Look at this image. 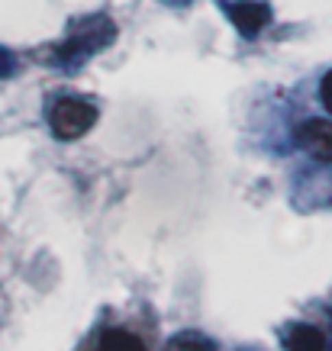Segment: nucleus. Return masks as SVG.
Returning a JSON list of instances; mask_svg holds the SVG:
<instances>
[{
  "instance_id": "1",
  "label": "nucleus",
  "mask_w": 332,
  "mask_h": 351,
  "mask_svg": "<svg viewBox=\"0 0 332 351\" xmlns=\"http://www.w3.org/2000/svg\"><path fill=\"white\" fill-rule=\"evenodd\" d=\"M113 39H117V23L110 16H84L81 23H75L68 39L55 49V62L62 68H81L91 55L107 49Z\"/></svg>"
},
{
  "instance_id": "2",
  "label": "nucleus",
  "mask_w": 332,
  "mask_h": 351,
  "mask_svg": "<svg viewBox=\"0 0 332 351\" xmlns=\"http://www.w3.org/2000/svg\"><path fill=\"white\" fill-rule=\"evenodd\" d=\"M94 123H97V107L84 97H58L49 107V126H52L55 138H62V142L81 138L84 132H91Z\"/></svg>"
},
{
  "instance_id": "3",
  "label": "nucleus",
  "mask_w": 332,
  "mask_h": 351,
  "mask_svg": "<svg viewBox=\"0 0 332 351\" xmlns=\"http://www.w3.org/2000/svg\"><path fill=\"white\" fill-rule=\"evenodd\" d=\"M297 145H300L313 161L320 165H332V123L329 119L313 117L297 129Z\"/></svg>"
},
{
  "instance_id": "4",
  "label": "nucleus",
  "mask_w": 332,
  "mask_h": 351,
  "mask_svg": "<svg viewBox=\"0 0 332 351\" xmlns=\"http://www.w3.org/2000/svg\"><path fill=\"white\" fill-rule=\"evenodd\" d=\"M229 20L242 36H258L271 23V7L261 0H236L229 3Z\"/></svg>"
},
{
  "instance_id": "5",
  "label": "nucleus",
  "mask_w": 332,
  "mask_h": 351,
  "mask_svg": "<svg viewBox=\"0 0 332 351\" xmlns=\"http://www.w3.org/2000/svg\"><path fill=\"white\" fill-rule=\"evenodd\" d=\"M284 348L287 351H326V335H322L316 326L297 322V326H290L287 335H284Z\"/></svg>"
},
{
  "instance_id": "6",
  "label": "nucleus",
  "mask_w": 332,
  "mask_h": 351,
  "mask_svg": "<svg viewBox=\"0 0 332 351\" xmlns=\"http://www.w3.org/2000/svg\"><path fill=\"white\" fill-rule=\"evenodd\" d=\"M165 351H216V341L206 339L204 332H178V335H171V339L165 341Z\"/></svg>"
},
{
  "instance_id": "7",
  "label": "nucleus",
  "mask_w": 332,
  "mask_h": 351,
  "mask_svg": "<svg viewBox=\"0 0 332 351\" xmlns=\"http://www.w3.org/2000/svg\"><path fill=\"white\" fill-rule=\"evenodd\" d=\"M97 351H145L139 335H132L126 329H107L100 335V348Z\"/></svg>"
},
{
  "instance_id": "8",
  "label": "nucleus",
  "mask_w": 332,
  "mask_h": 351,
  "mask_svg": "<svg viewBox=\"0 0 332 351\" xmlns=\"http://www.w3.org/2000/svg\"><path fill=\"white\" fill-rule=\"evenodd\" d=\"M320 100H322V107L332 113V71H326L320 81Z\"/></svg>"
},
{
  "instance_id": "9",
  "label": "nucleus",
  "mask_w": 332,
  "mask_h": 351,
  "mask_svg": "<svg viewBox=\"0 0 332 351\" xmlns=\"http://www.w3.org/2000/svg\"><path fill=\"white\" fill-rule=\"evenodd\" d=\"M13 68H16V58H13V52H10V49H3V45H0V77L13 75Z\"/></svg>"
},
{
  "instance_id": "10",
  "label": "nucleus",
  "mask_w": 332,
  "mask_h": 351,
  "mask_svg": "<svg viewBox=\"0 0 332 351\" xmlns=\"http://www.w3.org/2000/svg\"><path fill=\"white\" fill-rule=\"evenodd\" d=\"M168 3H178V7H184V3H191V0H168Z\"/></svg>"
}]
</instances>
